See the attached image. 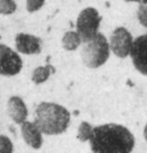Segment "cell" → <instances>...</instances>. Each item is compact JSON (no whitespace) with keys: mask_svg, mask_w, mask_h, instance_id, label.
I'll list each match as a JSON object with an SVG mask.
<instances>
[{"mask_svg":"<svg viewBox=\"0 0 147 153\" xmlns=\"http://www.w3.org/2000/svg\"><path fill=\"white\" fill-rule=\"evenodd\" d=\"M144 137H145L146 141H147V125H146L145 129H144Z\"/></svg>","mask_w":147,"mask_h":153,"instance_id":"19","label":"cell"},{"mask_svg":"<svg viewBox=\"0 0 147 153\" xmlns=\"http://www.w3.org/2000/svg\"><path fill=\"white\" fill-rule=\"evenodd\" d=\"M82 38L77 31H67L62 38V45L66 51H76L80 46Z\"/></svg>","mask_w":147,"mask_h":153,"instance_id":"11","label":"cell"},{"mask_svg":"<svg viewBox=\"0 0 147 153\" xmlns=\"http://www.w3.org/2000/svg\"><path fill=\"white\" fill-rule=\"evenodd\" d=\"M7 113L13 122L19 125L25 122L28 116L25 103L20 97H17V96L9 98L7 102Z\"/></svg>","mask_w":147,"mask_h":153,"instance_id":"10","label":"cell"},{"mask_svg":"<svg viewBox=\"0 0 147 153\" xmlns=\"http://www.w3.org/2000/svg\"><path fill=\"white\" fill-rule=\"evenodd\" d=\"M22 59L12 48L5 45H0V75L12 76L20 73Z\"/></svg>","mask_w":147,"mask_h":153,"instance_id":"6","label":"cell"},{"mask_svg":"<svg viewBox=\"0 0 147 153\" xmlns=\"http://www.w3.org/2000/svg\"><path fill=\"white\" fill-rule=\"evenodd\" d=\"M16 8L14 0H0V14L10 15L15 12Z\"/></svg>","mask_w":147,"mask_h":153,"instance_id":"14","label":"cell"},{"mask_svg":"<svg viewBox=\"0 0 147 153\" xmlns=\"http://www.w3.org/2000/svg\"><path fill=\"white\" fill-rule=\"evenodd\" d=\"M101 19L98 10L94 7H87L79 13L76 27L82 42H88L98 33Z\"/></svg>","mask_w":147,"mask_h":153,"instance_id":"4","label":"cell"},{"mask_svg":"<svg viewBox=\"0 0 147 153\" xmlns=\"http://www.w3.org/2000/svg\"><path fill=\"white\" fill-rule=\"evenodd\" d=\"M90 145L93 153H131L135 138L120 124H104L93 128Z\"/></svg>","mask_w":147,"mask_h":153,"instance_id":"1","label":"cell"},{"mask_svg":"<svg viewBox=\"0 0 147 153\" xmlns=\"http://www.w3.org/2000/svg\"><path fill=\"white\" fill-rule=\"evenodd\" d=\"M133 42L134 39L131 33L125 27H117L111 34L109 45H110L111 51L116 56L120 59H125L130 56Z\"/></svg>","mask_w":147,"mask_h":153,"instance_id":"5","label":"cell"},{"mask_svg":"<svg viewBox=\"0 0 147 153\" xmlns=\"http://www.w3.org/2000/svg\"><path fill=\"white\" fill-rule=\"evenodd\" d=\"M81 59L84 65L89 69H97L103 65L110 56V45L101 32L95 35L92 39L83 42Z\"/></svg>","mask_w":147,"mask_h":153,"instance_id":"3","label":"cell"},{"mask_svg":"<svg viewBox=\"0 0 147 153\" xmlns=\"http://www.w3.org/2000/svg\"><path fill=\"white\" fill-rule=\"evenodd\" d=\"M93 128L91 126V124L87 122H82L81 125L79 126V130H78V138L80 139V141L82 142H86V141H90L92 136V133H93Z\"/></svg>","mask_w":147,"mask_h":153,"instance_id":"13","label":"cell"},{"mask_svg":"<svg viewBox=\"0 0 147 153\" xmlns=\"http://www.w3.org/2000/svg\"><path fill=\"white\" fill-rule=\"evenodd\" d=\"M45 0H26V9L28 12H36L43 6Z\"/></svg>","mask_w":147,"mask_h":153,"instance_id":"17","label":"cell"},{"mask_svg":"<svg viewBox=\"0 0 147 153\" xmlns=\"http://www.w3.org/2000/svg\"><path fill=\"white\" fill-rule=\"evenodd\" d=\"M54 73V68L51 65H47L45 67H37L31 75V81L34 84L40 85L45 83L50 76V74Z\"/></svg>","mask_w":147,"mask_h":153,"instance_id":"12","label":"cell"},{"mask_svg":"<svg viewBox=\"0 0 147 153\" xmlns=\"http://www.w3.org/2000/svg\"><path fill=\"white\" fill-rule=\"evenodd\" d=\"M70 121V112L59 104L42 102L35 109L34 123L47 135L64 133L69 127Z\"/></svg>","mask_w":147,"mask_h":153,"instance_id":"2","label":"cell"},{"mask_svg":"<svg viewBox=\"0 0 147 153\" xmlns=\"http://www.w3.org/2000/svg\"><path fill=\"white\" fill-rule=\"evenodd\" d=\"M15 46L20 53L37 54L42 51V40L32 34L18 33L15 36Z\"/></svg>","mask_w":147,"mask_h":153,"instance_id":"8","label":"cell"},{"mask_svg":"<svg viewBox=\"0 0 147 153\" xmlns=\"http://www.w3.org/2000/svg\"><path fill=\"white\" fill-rule=\"evenodd\" d=\"M124 1L126 2H137V3H143V2L147 1V0H124Z\"/></svg>","mask_w":147,"mask_h":153,"instance_id":"18","label":"cell"},{"mask_svg":"<svg viewBox=\"0 0 147 153\" xmlns=\"http://www.w3.org/2000/svg\"><path fill=\"white\" fill-rule=\"evenodd\" d=\"M130 56L135 69L147 76V34L135 38Z\"/></svg>","mask_w":147,"mask_h":153,"instance_id":"7","label":"cell"},{"mask_svg":"<svg viewBox=\"0 0 147 153\" xmlns=\"http://www.w3.org/2000/svg\"><path fill=\"white\" fill-rule=\"evenodd\" d=\"M42 132L34 122L25 121L21 124V135L29 147L39 149L42 145Z\"/></svg>","mask_w":147,"mask_h":153,"instance_id":"9","label":"cell"},{"mask_svg":"<svg viewBox=\"0 0 147 153\" xmlns=\"http://www.w3.org/2000/svg\"><path fill=\"white\" fill-rule=\"evenodd\" d=\"M13 144L11 140L4 135H0V153H12Z\"/></svg>","mask_w":147,"mask_h":153,"instance_id":"16","label":"cell"},{"mask_svg":"<svg viewBox=\"0 0 147 153\" xmlns=\"http://www.w3.org/2000/svg\"><path fill=\"white\" fill-rule=\"evenodd\" d=\"M137 18L141 25L147 28V1L139 4L137 10Z\"/></svg>","mask_w":147,"mask_h":153,"instance_id":"15","label":"cell"}]
</instances>
